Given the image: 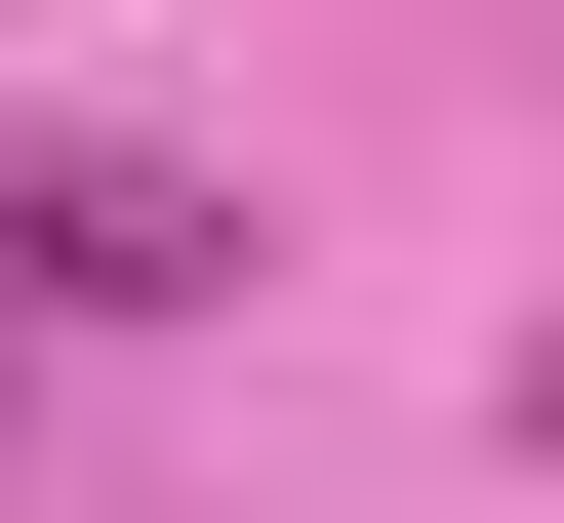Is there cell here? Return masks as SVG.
<instances>
[{"label":"cell","instance_id":"obj_1","mask_svg":"<svg viewBox=\"0 0 564 523\" xmlns=\"http://www.w3.org/2000/svg\"><path fill=\"white\" fill-rule=\"evenodd\" d=\"M242 282V201H162V162H41L0 121V323H202Z\"/></svg>","mask_w":564,"mask_h":523}]
</instances>
